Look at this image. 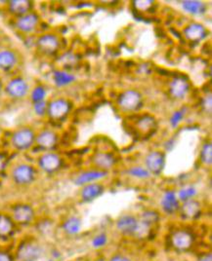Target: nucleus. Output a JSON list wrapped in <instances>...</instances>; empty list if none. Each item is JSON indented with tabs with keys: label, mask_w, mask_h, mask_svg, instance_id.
Wrapping results in <instances>:
<instances>
[{
	"label": "nucleus",
	"mask_w": 212,
	"mask_h": 261,
	"mask_svg": "<svg viewBox=\"0 0 212 261\" xmlns=\"http://www.w3.org/2000/svg\"><path fill=\"white\" fill-rule=\"evenodd\" d=\"M10 168L9 157L5 152L0 151V176L6 174Z\"/></svg>",
	"instance_id": "a19ab883"
},
{
	"label": "nucleus",
	"mask_w": 212,
	"mask_h": 261,
	"mask_svg": "<svg viewBox=\"0 0 212 261\" xmlns=\"http://www.w3.org/2000/svg\"><path fill=\"white\" fill-rule=\"evenodd\" d=\"M33 228L35 229V236L39 239L42 240L46 243V240L50 239L54 236L56 226L54 225V222L48 219H37L34 223Z\"/></svg>",
	"instance_id": "b1692460"
},
{
	"label": "nucleus",
	"mask_w": 212,
	"mask_h": 261,
	"mask_svg": "<svg viewBox=\"0 0 212 261\" xmlns=\"http://www.w3.org/2000/svg\"><path fill=\"white\" fill-rule=\"evenodd\" d=\"M46 97H47L46 88H45L43 85H41V84L36 85V86L34 87V89L30 92V98H31V100H32L33 103L46 100Z\"/></svg>",
	"instance_id": "f704fd0d"
},
{
	"label": "nucleus",
	"mask_w": 212,
	"mask_h": 261,
	"mask_svg": "<svg viewBox=\"0 0 212 261\" xmlns=\"http://www.w3.org/2000/svg\"><path fill=\"white\" fill-rule=\"evenodd\" d=\"M124 173L127 176L136 179V180H141V181L149 180L153 177L152 174H150V172L146 169L145 167L141 166V165L131 166V167L127 168Z\"/></svg>",
	"instance_id": "7c9ffc66"
},
{
	"label": "nucleus",
	"mask_w": 212,
	"mask_h": 261,
	"mask_svg": "<svg viewBox=\"0 0 212 261\" xmlns=\"http://www.w3.org/2000/svg\"><path fill=\"white\" fill-rule=\"evenodd\" d=\"M207 29L200 22H191L183 30V36L192 43H199L207 37Z\"/></svg>",
	"instance_id": "4be33fe9"
},
{
	"label": "nucleus",
	"mask_w": 212,
	"mask_h": 261,
	"mask_svg": "<svg viewBox=\"0 0 212 261\" xmlns=\"http://www.w3.org/2000/svg\"><path fill=\"white\" fill-rule=\"evenodd\" d=\"M36 134L33 128L25 126L12 133L10 138L11 146L18 152L31 150L35 145Z\"/></svg>",
	"instance_id": "0eeeda50"
},
{
	"label": "nucleus",
	"mask_w": 212,
	"mask_h": 261,
	"mask_svg": "<svg viewBox=\"0 0 212 261\" xmlns=\"http://www.w3.org/2000/svg\"><path fill=\"white\" fill-rule=\"evenodd\" d=\"M47 256L53 258L54 260L61 261L63 259V252L58 248H50L47 250Z\"/></svg>",
	"instance_id": "37998d69"
},
{
	"label": "nucleus",
	"mask_w": 212,
	"mask_h": 261,
	"mask_svg": "<svg viewBox=\"0 0 212 261\" xmlns=\"http://www.w3.org/2000/svg\"><path fill=\"white\" fill-rule=\"evenodd\" d=\"M20 228L6 211H0V246L11 247L19 238Z\"/></svg>",
	"instance_id": "423d86ee"
},
{
	"label": "nucleus",
	"mask_w": 212,
	"mask_h": 261,
	"mask_svg": "<svg viewBox=\"0 0 212 261\" xmlns=\"http://www.w3.org/2000/svg\"><path fill=\"white\" fill-rule=\"evenodd\" d=\"M182 8L192 16H201L207 11V5L198 0H185L182 2Z\"/></svg>",
	"instance_id": "c85d7f7f"
},
{
	"label": "nucleus",
	"mask_w": 212,
	"mask_h": 261,
	"mask_svg": "<svg viewBox=\"0 0 212 261\" xmlns=\"http://www.w3.org/2000/svg\"><path fill=\"white\" fill-rule=\"evenodd\" d=\"M198 236L196 232L188 226H178L170 230L167 244L168 250L175 255L186 256L196 248Z\"/></svg>",
	"instance_id": "f03ea898"
},
{
	"label": "nucleus",
	"mask_w": 212,
	"mask_h": 261,
	"mask_svg": "<svg viewBox=\"0 0 212 261\" xmlns=\"http://www.w3.org/2000/svg\"><path fill=\"white\" fill-rule=\"evenodd\" d=\"M106 192V186L103 182H94L80 187L78 197L81 203L90 204L104 195Z\"/></svg>",
	"instance_id": "aec40b11"
},
{
	"label": "nucleus",
	"mask_w": 212,
	"mask_h": 261,
	"mask_svg": "<svg viewBox=\"0 0 212 261\" xmlns=\"http://www.w3.org/2000/svg\"><path fill=\"white\" fill-rule=\"evenodd\" d=\"M73 109V103L66 98H56L48 101L47 115L53 121H63L66 119Z\"/></svg>",
	"instance_id": "9d476101"
},
{
	"label": "nucleus",
	"mask_w": 212,
	"mask_h": 261,
	"mask_svg": "<svg viewBox=\"0 0 212 261\" xmlns=\"http://www.w3.org/2000/svg\"><path fill=\"white\" fill-rule=\"evenodd\" d=\"M4 91L6 95L13 99H22L26 98L30 92L31 88L29 82L21 76L11 78L5 85Z\"/></svg>",
	"instance_id": "2eb2a0df"
},
{
	"label": "nucleus",
	"mask_w": 212,
	"mask_h": 261,
	"mask_svg": "<svg viewBox=\"0 0 212 261\" xmlns=\"http://www.w3.org/2000/svg\"><path fill=\"white\" fill-rule=\"evenodd\" d=\"M0 261H17L11 247L0 246Z\"/></svg>",
	"instance_id": "ea45409f"
},
{
	"label": "nucleus",
	"mask_w": 212,
	"mask_h": 261,
	"mask_svg": "<svg viewBox=\"0 0 212 261\" xmlns=\"http://www.w3.org/2000/svg\"><path fill=\"white\" fill-rule=\"evenodd\" d=\"M107 261H136V259L131 254L119 250L110 254L107 258Z\"/></svg>",
	"instance_id": "e433bc0d"
},
{
	"label": "nucleus",
	"mask_w": 212,
	"mask_h": 261,
	"mask_svg": "<svg viewBox=\"0 0 212 261\" xmlns=\"http://www.w3.org/2000/svg\"><path fill=\"white\" fill-rule=\"evenodd\" d=\"M69 261H78V260H69Z\"/></svg>",
	"instance_id": "8fccbe9b"
},
{
	"label": "nucleus",
	"mask_w": 212,
	"mask_h": 261,
	"mask_svg": "<svg viewBox=\"0 0 212 261\" xmlns=\"http://www.w3.org/2000/svg\"><path fill=\"white\" fill-rule=\"evenodd\" d=\"M19 58L18 55L11 49H0V70L11 71L18 65Z\"/></svg>",
	"instance_id": "393cba45"
},
{
	"label": "nucleus",
	"mask_w": 212,
	"mask_h": 261,
	"mask_svg": "<svg viewBox=\"0 0 212 261\" xmlns=\"http://www.w3.org/2000/svg\"><path fill=\"white\" fill-rule=\"evenodd\" d=\"M174 147H175V141L173 139H171V140L164 142V149H166L164 152L172 151L174 149Z\"/></svg>",
	"instance_id": "a18cd8bd"
},
{
	"label": "nucleus",
	"mask_w": 212,
	"mask_h": 261,
	"mask_svg": "<svg viewBox=\"0 0 212 261\" xmlns=\"http://www.w3.org/2000/svg\"><path fill=\"white\" fill-rule=\"evenodd\" d=\"M195 261H212L211 250H204L201 252Z\"/></svg>",
	"instance_id": "c03bdc74"
},
{
	"label": "nucleus",
	"mask_w": 212,
	"mask_h": 261,
	"mask_svg": "<svg viewBox=\"0 0 212 261\" xmlns=\"http://www.w3.org/2000/svg\"><path fill=\"white\" fill-rule=\"evenodd\" d=\"M143 164L152 176H159L167 166V153L157 149L152 150L146 154Z\"/></svg>",
	"instance_id": "9b49d317"
},
{
	"label": "nucleus",
	"mask_w": 212,
	"mask_h": 261,
	"mask_svg": "<svg viewBox=\"0 0 212 261\" xmlns=\"http://www.w3.org/2000/svg\"><path fill=\"white\" fill-rule=\"evenodd\" d=\"M178 261H195V260H191L189 259L188 257H186V256H180L179 257Z\"/></svg>",
	"instance_id": "49530a36"
},
{
	"label": "nucleus",
	"mask_w": 212,
	"mask_h": 261,
	"mask_svg": "<svg viewBox=\"0 0 212 261\" xmlns=\"http://www.w3.org/2000/svg\"><path fill=\"white\" fill-rule=\"evenodd\" d=\"M63 157L55 151L42 152L36 159V168L38 172L47 176H53L59 174L64 167Z\"/></svg>",
	"instance_id": "39448f33"
},
{
	"label": "nucleus",
	"mask_w": 212,
	"mask_h": 261,
	"mask_svg": "<svg viewBox=\"0 0 212 261\" xmlns=\"http://www.w3.org/2000/svg\"><path fill=\"white\" fill-rule=\"evenodd\" d=\"M138 218L144 222L147 225H149L152 228H155L156 225L159 224L160 220H161V214L153 208H147L144 210L143 212L140 213V215L138 216Z\"/></svg>",
	"instance_id": "c756f323"
},
{
	"label": "nucleus",
	"mask_w": 212,
	"mask_h": 261,
	"mask_svg": "<svg viewBox=\"0 0 212 261\" xmlns=\"http://www.w3.org/2000/svg\"><path fill=\"white\" fill-rule=\"evenodd\" d=\"M47 105L48 101L43 100L39 102L33 103V109H34V114L38 117H44L47 115Z\"/></svg>",
	"instance_id": "58836bf2"
},
{
	"label": "nucleus",
	"mask_w": 212,
	"mask_h": 261,
	"mask_svg": "<svg viewBox=\"0 0 212 261\" xmlns=\"http://www.w3.org/2000/svg\"><path fill=\"white\" fill-rule=\"evenodd\" d=\"M140 220L133 214H123L115 219L113 226L115 233L124 239L134 240L139 228Z\"/></svg>",
	"instance_id": "6e6552de"
},
{
	"label": "nucleus",
	"mask_w": 212,
	"mask_h": 261,
	"mask_svg": "<svg viewBox=\"0 0 212 261\" xmlns=\"http://www.w3.org/2000/svg\"><path fill=\"white\" fill-rule=\"evenodd\" d=\"M186 112H187V109L183 108V109L175 110V111L171 114V116H170V118H169V124H170V126H171L173 129H176V128L178 127L179 125H180V123L182 122V120L184 119V117H185V115H186Z\"/></svg>",
	"instance_id": "c9c22d12"
},
{
	"label": "nucleus",
	"mask_w": 212,
	"mask_h": 261,
	"mask_svg": "<svg viewBox=\"0 0 212 261\" xmlns=\"http://www.w3.org/2000/svg\"><path fill=\"white\" fill-rule=\"evenodd\" d=\"M7 212L20 230L33 228L35 221L37 220L35 207L27 202L14 203Z\"/></svg>",
	"instance_id": "20e7f679"
},
{
	"label": "nucleus",
	"mask_w": 212,
	"mask_h": 261,
	"mask_svg": "<svg viewBox=\"0 0 212 261\" xmlns=\"http://www.w3.org/2000/svg\"><path fill=\"white\" fill-rule=\"evenodd\" d=\"M201 108L205 111V113L211 114L212 111V97L211 93L206 95L201 100Z\"/></svg>",
	"instance_id": "79ce46f5"
},
{
	"label": "nucleus",
	"mask_w": 212,
	"mask_h": 261,
	"mask_svg": "<svg viewBox=\"0 0 212 261\" xmlns=\"http://www.w3.org/2000/svg\"><path fill=\"white\" fill-rule=\"evenodd\" d=\"M40 23V17L35 12H30L23 16L18 17L15 22V28L23 34L34 33Z\"/></svg>",
	"instance_id": "412c9836"
},
{
	"label": "nucleus",
	"mask_w": 212,
	"mask_h": 261,
	"mask_svg": "<svg viewBox=\"0 0 212 261\" xmlns=\"http://www.w3.org/2000/svg\"><path fill=\"white\" fill-rule=\"evenodd\" d=\"M109 175H110L109 172L102 171L99 169L91 167L89 169L78 172V174L73 177V184L80 188L84 185H90V184L102 182L104 179L108 178Z\"/></svg>",
	"instance_id": "ddd939ff"
},
{
	"label": "nucleus",
	"mask_w": 212,
	"mask_h": 261,
	"mask_svg": "<svg viewBox=\"0 0 212 261\" xmlns=\"http://www.w3.org/2000/svg\"><path fill=\"white\" fill-rule=\"evenodd\" d=\"M133 4H134L136 10L141 12H148L153 8L155 2L152 1V0H145V1L144 0H137V1L133 2Z\"/></svg>",
	"instance_id": "4c0bfd02"
},
{
	"label": "nucleus",
	"mask_w": 212,
	"mask_h": 261,
	"mask_svg": "<svg viewBox=\"0 0 212 261\" xmlns=\"http://www.w3.org/2000/svg\"><path fill=\"white\" fill-rule=\"evenodd\" d=\"M111 243V237L107 231H98L89 239V248L94 251L106 250Z\"/></svg>",
	"instance_id": "a878e982"
},
{
	"label": "nucleus",
	"mask_w": 212,
	"mask_h": 261,
	"mask_svg": "<svg viewBox=\"0 0 212 261\" xmlns=\"http://www.w3.org/2000/svg\"><path fill=\"white\" fill-rule=\"evenodd\" d=\"M33 8L34 3L30 0H12L8 2V11L17 18L32 12Z\"/></svg>",
	"instance_id": "bb28decb"
},
{
	"label": "nucleus",
	"mask_w": 212,
	"mask_h": 261,
	"mask_svg": "<svg viewBox=\"0 0 212 261\" xmlns=\"http://www.w3.org/2000/svg\"><path fill=\"white\" fill-rule=\"evenodd\" d=\"M44 261H56V260H54V259H53V258H51V257H48V256H47V257H46V258H45Z\"/></svg>",
	"instance_id": "de8ad7c7"
},
{
	"label": "nucleus",
	"mask_w": 212,
	"mask_h": 261,
	"mask_svg": "<svg viewBox=\"0 0 212 261\" xmlns=\"http://www.w3.org/2000/svg\"><path fill=\"white\" fill-rule=\"evenodd\" d=\"M59 142L56 132L50 129L40 130L35 137V145L42 151H54Z\"/></svg>",
	"instance_id": "6ab92c4d"
},
{
	"label": "nucleus",
	"mask_w": 212,
	"mask_h": 261,
	"mask_svg": "<svg viewBox=\"0 0 212 261\" xmlns=\"http://www.w3.org/2000/svg\"><path fill=\"white\" fill-rule=\"evenodd\" d=\"M190 83L183 77L173 78L168 86V92L170 96L175 99H183L190 92Z\"/></svg>",
	"instance_id": "5701e85b"
},
{
	"label": "nucleus",
	"mask_w": 212,
	"mask_h": 261,
	"mask_svg": "<svg viewBox=\"0 0 212 261\" xmlns=\"http://www.w3.org/2000/svg\"><path fill=\"white\" fill-rule=\"evenodd\" d=\"M201 215L202 205L198 199L182 203L179 208L178 216L185 222H195L200 219Z\"/></svg>",
	"instance_id": "a211bd4d"
},
{
	"label": "nucleus",
	"mask_w": 212,
	"mask_h": 261,
	"mask_svg": "<svg viewBox=\"0 0 212 261\" xmlns=\"http://www.w3.org/2000/svg\"><path fill=\"white\" fill-rule=\"evenodd\" d=\"M90 163L93 168L109 172L116 167L119 159L112 151H98L90 157Z\"/></svg>",
	"instance_id": "f3484780"
},
{
	"label": "nucleus",
	"mask_w": 212,
	"mask_h": 261,
	"mask_svg": "<svg viewBox=\"0 0 212 261\" xmlns=\"http://www.w3.org/2000/svg\"><path fill=\"white\" fill-rule=\"evenodd\" d=\"M200 163L206 167L210 168L212 165V143L211 142H205L201 145L200 155H199Z\"/></svg>",
	"instance_id": "473e14b6"
},
{
	"label": "nucleus",
	"mask_w": 212,
	"mask_h": 261,
	"mask_svg": "<svg viewBox=\"0 0 212 261\" xmlns=\"http://www.w3.org/2000/svg\"><path fill=\"white\" fill-rule=\"evenodd\" d=\"M11 182L19 188H27L35 184L38 177L36 166L29 162H18L8 170Z\"/></svg>",
	"instance_id": "7ed1b4c3"
},
{
	"label": "nucleus",
	"mask_w": 212,
	"mask_h": 261,
	"mask_svg": "<svg viewBox=\"0 0 212 261\" xmlns=\"http://www.w3.org/2000/svg\"><path fill=\"white\" fill-rule=\"evenodd\" d=\"M35 46L41 54L53 56L59 52L61 41L59 36L55 33H44L36 39Z\"/></svg>",
	"instance_id": "dca6fc26"
},
{
	"label": "nucleus",
	"mask_w": 212,
	"mask_h": 261,
	"mask_svg": "<svg viewBox=\"0 0 212 261\" xmlns=\"http://www.w3.org/2000/svg\"><path fill=\"white\" fill-rule=\"evenodd\" d=\"M136 126L138 127L139 130L148 133L150 130H154L156 128V121L154 116L150 114H144L139 119L137 120Z\"/></svg>",
	"instance_id": "72a5a7b5"
},
{
	"label": "nucleus",
	"mask_w": 212,
	"mask_h": 261,
	"mask_svg": "<svg viewBox=\"0 0 212 261\" xmlns=\"http://www.w3.org/2000/svg\"><path fill=\"white\" fill-rule=\"evenodd\" d=\"M2 90H3V84H2V82H1V80H0V94H1Z\"/></svg>",
	"instance_id": "09e8293b"
},
{
	"label": "nucleus",
	"mask_w": 212,
	"mask_h": 261,
	"mask_svg": "<svg viewBox=\"0 0 212 261\" xmlns=\"http://www.w3.org/2000/svg\"><path fill=\"white\" fill-rule=\"evenodd\" d=\"M116 103L123 112H136L143 108L144 98L139 91L128 89L120 94Z\"/></svg>",
	"instance_id": "1a4fd4ad"
},
{
	"label": "nucleus",
	"mask_w": 212,
	"mask_h": 261,
	"mask_svg": "<svg viewBox=\"0 0 212 261\" xmlns=\"http://www.w3.org/2000/svg\"><path fill=\"white\" fill-rule=\"evenodd\" d=\"M158 206L161 213L168 217H174L178 215L181 203L176 194V190L171 188L164 190L159 197Z\"/></svg>",
	"instance_id": "4468645a"
},
{
	"label": "nucleus",
	"mask_w": 212,
	"mask_h": 261,
	"mask_svg": "<svg viewBox=\"0 0 212 261\" xmlns=\"http://www.w3.org/2000/svg\"><path fill=\"white\" fill-rule=\"evenodd\" d=\"M17 261H39L47 256L46 243L35 235L19 237L12 247Z\"/></svg>",
	"instance_id": "f257e3e1"
},
{
	"label": "nucleus",
	"mask_w": 212,
	"mask_h": 261,
	"mask_svg": "<svg viewBox=\"0 0 212 261\" xmlns=\"http://www.w3.org/2000/svg\"><path fill=\"white\" fill-rule=\"evenodd\" d=\"M58 229L67 239H75L83 231V220L78 215H69L62 219Z\"/></svg>",
	"instance_id": "f8f14e48"
},
{
	"label": "nucleus",
	"mask_w": 212,
	"mask_h": 261,
	"mask_svg": "<svg viewBox=\"0 0 212 261\" xmlns=\"http://www.w3.org/2000/svg\"><path fill=\"white\" fill-rule=\"evenodd\" d=\"M176 194L178 197V200L180 203H185L191 200L197 199L199 196V189L197 186L194 185H183L178 190H176Z\"/></svg>",
	"instance_id": "2f4dec72"
},
{
	"label": "nucleus",
	"mask_w": 212,
	"mask_h": 261,
	"mask_svg": "<svg viewBox=\"0 0 212 261\" xmlns=\"http://www.w3.org/2000/svg\"><path fill=\"white\" fill-rule=\"evenodd\" d=\"M52 79L56 87L65 88L74 84L77 77L66 69H56L52 74Z\"/></svg>",
	"instance_id": "cd10ccee"
}]
</instances>
